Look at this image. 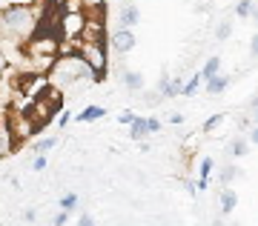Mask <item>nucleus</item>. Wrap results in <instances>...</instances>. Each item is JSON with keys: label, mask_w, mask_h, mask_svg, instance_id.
I'll use <instances>...</instances> for the list:
<instances>
[{"label": "nucleus", "mask_w": 258, "mask_h": 226, "mask_svg": "<svg viewBox=\"0 0 258 226\" xmlns=\"http://www.w3.org/2000/svg\"><path fill=\"white\" fill-rule=\"evenodd\" d=\"M55 146H57V137H43V140H37V143L32 146V152L35 155H49Z\"/></svg>", "instance_id": "obj_17"}, {"label": "nucleus", "mask_w": 258, "mask_h": 226, "mask_svg": "<svg viewBox=\"0 0 258 226\" xmlns=\"http://www.w3.org/2000/svg\"><path fill=\"white\" fill-rule=\"evenodd\" d=\"M49 166V155H35V161H32V172H46Z\"/></svg>", "instance_id": "obj_22"}, {"label": "nucleus", "mask_w": 258, "mask_h": 226, "mask_svg": "<svg viewBox=\"0 0 258 226\" xmlns=\"http://www.w3.org/2000/svg\"><path fill=\"white\" fill-rule=\"evenodd\" d=\"M78 203H81V195H78L75 189H69L63 198H60V209H66V212H69V209H75Z\"/></svg>", "instance_id": "obj_19"}, {"label": "nucleus", "mask_w": 258, "mask_h": 226, "mask_svg": "<svg viewBox=\"0 0 258 226\" xmlns=\"http://www.w3.org/2000/svg\"><path fill=\"white\" fill-rule=\"evenodd\" d=\"M201 81H204L201 74H192V78H189V83H184V95H186V98L198 92V83H201Z\"/></svg>", "instance_id": "obj_25"}, {"label": "nucleus", "mask_w": 258, "mask_h": 226, "mask_svg": "<svg viewBox=\"0 0 258 226\" xmlns=\"http://www.w3.org/2000/svg\"><path fill=\"white\" fill-rule=\"evenodd\" d=\"M235 203H238V198H235V189H224V192H221V212H224V215H230L232 209H235Z\"/></svg>", "instance_id": "obj_15"}, {"label": "nucleus", "mask_w": 258, "mask_h": 226, "mask_svg": "<svg viewBox=\"0 0 258 226\" xmlns=\"http://www.w3.org/2000/svg\"><path fill=\"white\" fill-rule=\"evenodd\" d=\"M158 92H161L164 98H178V95H184V83H181V81H166V78H161V83H158Z\"/></svg>", "instance_id": "obj_10"}, {"label": "nucleus", "mask_w": 258, "mask_h": 226, "mask_svg": "<svg viewBox=\"0 0 258 226\" xmlns=\"http://www.w3.org/2000/svg\"><path fill=\"white\" fill-rule=\"evenodd\" d=\"M78 223H81V226H92V223H98V217L89 215V212H83V215L78 217Z\"/></svg>", "instance_id": "obj_30"}, {"label": "nucleus", "mask_w": 258, "mask_h": 226, "mask_svg": "<svg viewBox=\"0 0 258 226\" xmlns=\"http://www.w3.org/2000/svg\"><path fill=\"white\" fill-rule=\"evenodd\" d=\"M129 126H132V129H129V137H132V140H147V135H152V132H149L147 118H135Z\"/></svg>", "instance_id": "obj_12"}, {"label": "nucleus", "mask_w": 258, "mask_h": 226, "mask_svg": "<svg viewBox=\"0 0 258 226\" xmlns=\"http://www.w3.org/2000/svg\"><path fill=\"white\" fill-rule=\"evenodd\" d=\"M103 115H106V109L95 103V106H86V109H83V112H81L75 120H81V123H92V120H101Z\"/></svg>", "instance_id": "obj_13"}, {"label": "nucleus", "mask_w": 258, "mask_h": 226, "mask_svg": "<svg viewBox=\"0 0 258 226\" xmlns=\"http://www.w3.org/2000/svg\"><path fill=\"white\" fill-rule=\"evenodd\" d=\"M83 40H92V43H103V37H106V20L101 15H86V26L81 32Z\"/></svg>", "instance_id": "obj_6"}, {"label": "nucleus", "mask_w": 258, "mask_h": 226, "mask_svg": "<svg viewBox=\"0 0 258 226\" xmlns=\"http://www.w3.org/2000/svg\"><path fill=\"white\" fill-rule=\"evenodd\" d=\"M249 52H252V57H258V32L252 35V40H249Z\"/></svg>", "instance_id": "obj_35"}, {"label": "nucleus", "mask_w": 258, "mask_h": 226, "mask_svg": "<svg viewBox=\"0 0 258 226\" xmlns=\"http://www.w3.org/2000/svg\"><path fill=\"white\" fill-rule=\"evenodd\" d=\"M249 152V146H247V140H241V137H235L230 146H227V155L230 158H241V155H247Z\"/></svg>", "instance_id": "obj_18"}, {"label": "nucleus", "mask_w": 258, "mask_h": 226, "mask_svg": "<svg viewBox=\"0 0 258 226\" xmlns=\"http://www.w3.org/2000/svg\"><path fill=\"white\" fill-rule=\"evenodd\" d=\"M147 123H149V132H161V129H164V123L158 118H147Z\"/></svg>", "instance_id": "obj_33"}, {"label": "nucleus", "mask_w": 258, "mask_h": 226, "mask_svg": "<svg viewBox=\"0 0 258 226\" xmlns=\"http://www.w3.org/2000/svg\"><path fill=\"white\" fill-rule=\"evenodd\" d=\"M20 220H23V223H35V220H37V209H23Z\"/></svg>", "instance_id": "obj_27"}, {"label": "nucleus", "mask_w": 258, "mask_h": 226, "mask_svg": "<svg viewBox=\"0 0 258 226\" xmlns=\"http://www.w3.org/2000/svg\"><path fill=\"white\" fill-rule=\"evenodd\" d=\"M141 20V12H138V6L132 3V0H123V6L118 9V26H126V29H132L135 23Z\"/></svg>", "instance_id": "obj_8"}, {"label": "nucleus", "mask_w": 258, "mask_h": 226, "mask_svg": "<svg viewBox=\"0 0 258 226\" xmlns=\"http://www.w3.org/2000/svg\"><path fill=\"white\" fill-rule=\"evenodd\" d=\"M227 86H230V78H224V74H215V78L207 81V92H210V95H221Z\"/></svg>", "instance_id": "obj_14"}, {"label": "nucleus", "mask_w": 258, "mask_h": 226, "mask_svg": "<svg viewBox=\"0 0 258 226\" xmlns=\"http://www.w3.org/2000/svg\"><path fill=\"white\" fill-rule=\"evenodd\" d=\"M109 46H112V52L129 54L132 49H135V46H138V37H135V32H132V29L118 26L115 32H112V37H109Z\"/></svg>", "instance_id": "obj_5"}, {"label": "nucleus", "mask_w": 258, "mask_h": 226, "mask_svg": "<svg viewBox=\"0 0 258 226\" xmlns=\"http://www.w3.org/2000/svg\"><path fill=\"white\" fill-rule=\"evenodd\" d=\"M98 6H106V0H83V12H92Z\"/></svg>", "instance_id": "obj_29"}, {"label": "nucleus", "mask_w": 258, "mask_h": 226, "mask_svg": "<svg viewBox=\"0 0 258 226\" xmlns=\"http://www.w3.org/2000/svg\"><path fill=\"white\" fill-rule=\"evenodd\" d=\"M255 123H258V109H255Z\"/></svg>", "instance_id": "obj_40"}, {"label": "nucleus", "mask_w": 258, "mask_h": 226, "mask_svg": "<svg viewBox=\"0 0 258 226\" xmlns=\"http://www.w3.org/2000/svg\"><path fill=\"white\" fill-rule=\"evenodd\" d=\"M161 98H164V95H161V92H141V103H144V106H158V103H161Z\"/></svg>", "instance_id": "obj_20"}, {"label": "nucleus", "mask_w": 258, "mask_h": 226, "mask_svg": "<svg viewBox=\"0 0 258 226\" xmlns=\"http://www.w3.org/2000/svg\"><path fill=\"white\" fill-rule=\"evenodd\" d=\"M230 32H232V23H230V20H221V23H218V29H215V37H218V40H227V37H230Z\"/></svg>", "instance_id": "obj_24"}, {"label": "nucleus", "mask_w": 258, "mask_h": 226, "mask_svg": "<svg viewBox=\"0 0 258 226\" xmlns=\"http://www.w3.org/2000/svg\"><path fill=\"white\" fill-rule=\"evenodd\" d=\"M78 54H81L86 63L92 66L95 72V83L101 81L103 74H106V69H109V54H106V49H103V43H92V40H83L81 49H78Z\"/></svg>", "instance_id": "obj_2"}, {"label": "nucleus", "mask_w": 258, "mask_h": 226, "mask_svg": "<svg viewBox=\"0 0 258 226\" xmlns=\"http://www.w3.org/2000/svg\"><path fill=\"white\" fill-rule=\"evenodd\" d=\"M60 35L63 37H78L86 26V12H63L60 15Z\"/></svg>", "instance_id": "obj_4"}, {"label": "nucleus", "mask_w": 258, "mask_h": 226, "mask_svg": "<svg viewBox=\"0 0 258 226\" xmlns=\"http://www.w3.org/2000/svg\"><path fill=\"white\" fill-rule=\"evenodd\" d=\"M252 20L258 23V3H252Z\"/></svg>", "instance_id": "obj_38"}, {"label": "nucleus", "mask_w": 258, "mask_h": 226, "mask_svg": "<svg viewBox=\"0 0 258 226\" xmlns=\"http://www.w3.org/2000/svg\"><path fill=\"white\" fill-rule=\"evenodd\" d=\"M55 112H57V109L52 106L46 98H35V100H32V106H29V118L35 120L37 126H46Z\"/></svg>", "instance_id": "obj_7"}, {"label": "nucleus", "mask_w": 258, "mask_h": 226, "mask_svg": "<svg viewBox=\"0 0 258 226\" xmlns=\"http://www.w3.org/2000/svg\"><path fill=\"white\" fill-rule=\"evenodd\" d=\"M221 120H224V115H215V118H210V120H207V123H204V129H207V132H212V129L218 126Z\"/></svg>", "instance_id": "obj_32"}, {"label": "nucleus", "mask_w": 258, "mask_h": 226, "mask_svg": "<svg viewBox=\"0 0 258 226\" xmlns=\"http://www.w3.org/2000/svg\"><path fill=\"white\" fill-rule=\"evenodd\" d=\"M218 69H221V57H210V60L204 63V69H201V78L204 81H210V78L218 74Z\"/></svg>", "instance_id": "obj_16"}, {"label": "nucleus", "mask_w": 258, "mask_h": 226, "mask_svg": "<svg viewBox=\"0 0 258 226\" xmlns=\"http://www.w3.org/2000/svg\"><path fill=\"white\" fill-rule=\"evenodd\" d=\"M169 123H172V126H181V123H184V115H169Z\"/></svg>", "instance_id": "obj_36"}, {"label": "nucleus", "mask_w": 258, "mask_h": 226, "mask_svg": "<svg viewBox=\"0 0 258 226\" xmlns=\"http://www.w3.org/2000/svg\"><path fill=\"white\" fill-rule=\"evenodd\" d=\"M118 81L123 83L129 92H141V89H144V74L135 72V69H126V72H120V74H118Z\"/></svg>", "instance_id": "obj_9"}, {"label": "nucleus", "mask_w": 258, "mask_h": 226, "mask_svg": "<svg viewBox=\"0 0 258 226\" xmlns=\"http://www.w3.org/2000/svg\"><path fill=\"white\" fill-rule=\"evenodd\" d=\"M15 143H18V140H15V135H12V129L0 123V158H6V155H12Z\"/></svg>", "instance_id": "obj_11"}, {"label": "nucleus", "mask_w": 258, "mask_h": 226, "mask_svg": "<svg viewBox=\"0 0 258 226\" xmlns=\"http://www.w3.org/2000/svg\"><path fill=\"white\" fill-rule=\"evenodd\" d=\"M52 223H57V226H63V223H69V212H66V209H63V212H57V215L52 217Z\"/></svg>", "instance_id": "obj_31"}, {"label": "nucleus", "mask_w": 258, "mask_h": 226, "mask_svg": "<svg viewBox=\"0 0 258 226\" xmlns=\"http://www.w3.org/2000/svg\"><path fill=\"white\" fill-rule=\"evenodd\" d=\"M249 106H252V112H255V109H258V95H255V98H252V100H249Z\"/></svg>", "instance_id": "obj_39"}, {"label": "nucleus", "mask_w": 258, "mask_h": 226, "mask_svg": "<svg viewBox=\"0 0 258 226\" xmlns=\"http://www.w3.org/2000/svg\"><path fill=\"white\" fill-rule=\"evenodd\" d=\"M132 120H135V112H132V109H123V112L118 115V123H120V126H129Z\"/></svg>", "instance_id": "obj_26"}, {"label": "nucleus", "mask_w": 258, "mask_h": 226, "mask_svg": "<svg viewBox=\"0 0 258 226\" xmlns=\"http://www.w3.org/2000/svg\"><path fill=\"white\" fill-rule=\"evenodd\" d=\"M232 178H238V169H235V166H224L221 175H218V181H221L224 186H227V183H230Z\"/></svg>", "instance_id": "obj_23"}, {"label": "nucleus", "mask_w": 258, "mask_h": 226, "mask_svg": "<svg viewBox=\"0 0 258 226\" xmlns=\"http://www.w3.org/2000/svg\"><path fill=\"white\" fill-rule=\"evenodd\" d=\"M15 3H23V0H15Z\"/></svg>", "instance_id": "obj_41"}, {"label": "nucleus", "mask_w": 258, "mask_h": 226, "mask_svg": "<svg viewBox=\"0 0 258 226\" xmlns=\"http://www.w3.org/2000/svg\"><path fill=\"white\" fill-rule=\"evenodd\" d=\"M37 20L32 15V9H26L23 3L6 6L0 9V37H12V40H23L35 32Z\"/></svg>", "instance_id": "obj_1"}, {"label": "nucleus", "mask_w": 258, "mask_h": 226, "mask_svg": "<svg viewBox=\"0 0 258 226\" xmlns=\"http://www.w3.org/2000/svg\"><path fill=\"white\" fill-rule=\"evenodd\" d=\"M69 120H72V112H60V120H57V126H69Z\"/></svg>", "instance_id": "obj_34"}, {"label": "nucleus", "mask_w": 258, "mask_h": 226, "mask_svg": "<svg viewBox=\"0 0 258 226\" xmlns=\"http://www.w3.org/2000/svg\"><path fill=\"white\" fill-rule=\"evenodd\" d=\"M249 143H255V146H258V123L252 126V132H249Z\"/></svg>", "instance_id": "obj_37"}, {"label": "nucleus", "mask_w": 258, "mask_h": 226, "mask_svg": "<svg viewBox=\"0 0 258 226\" xmlns=\"http://www.w3.org/2000/svg\"><path fill=\"white\" fill-rule=\"evenodd\" d=\"M212 166H215V163H212V158H204V161H201V178H210Z\"/></svg>", "instance_id": "obj_28"}, {"label": "nucleus", "mask_w": 258, "mask_h": 226, "mask_svg": "<svg viewBox=\"0 0 258 226\" xmlns=\"http://www.w3.org/2000/svg\"><path fill=\"white\" fill-rule=\"evenodd\" d=\"M9 129H12V135H15V140L20 143V140H29L40 126L29 118V112H18V109H15V115H12V120H9Z\"/></svg>", "instance_id": "obj_3"}, {"label": "nucleus", "mask_w": 258, "mask_h": 226, "mask_svg": "<svg viewBox=\"0 0 258 226\" xmlns=\"http://www.w3.org/2000/svg\"><path fill=\"white\" fill-rule=\"evenodd\" d=\"M235 15L238 18H252V0H238L235 3Z\"/></svg>", "instance_id": "obj_21"}]
</instances>
